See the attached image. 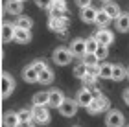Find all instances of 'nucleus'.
<instances>
[{"label": "nucleus", "mask_w": 129, "mask_h": 127, "mask_svg": "<svg viewBox=\"0 0 129 127\" xmlns=\"http://www.w3.org/2000/svg\"><path fill=\"white\" fill-rule=\"evenodd\" d=\"M85 109H87V112H89V114L105 112V111L109 109V98L103 96V94H102V96H96V98H92V101H90Z\"/></svg>", "instance_id": "f257e3e1"}, {"label": "nucleus", "mask_w": 129, "mask_h": 127, "mask_svg": "<svg viewBox=\"0 0 129 127\" xmlns=\"http://www.w3.org/2000/svg\"><path fill=\"white\" fill-rule=\"evenodd\" d=\"M52 59H54L55 65H59V66H67V65H70V63H72L74 55H72V52H70V48L59 46V48H55V50H54V54H52Z\"/></svg>", "instance_id": "f03ea898"}, {"label": "nucleus", "mask_w": 129, "mask_h": 127, "mask_svg": "<svg viewBox=\"0 0 129 127\" xmlns=\"http://www.w3.org/2000/svg\"><path fill=\"white\" fill-rule=\"evenodd\" d=\"M15 90V79L11 74L2 72L0 74V98H9Z\"/></svg>", "instance_id": "7ed1b4c3"}, {"label": "nucleus", "mask_w": 129, "mask_h": 127, "mask_svg": "<svg viewBox=\"0 0 129 127\" xmlns=\"http://www.w3.org/2000/svg\"><path fill=\"white\" fill-rule=\"evenodd\" d=\"M31 114H33V122H35V123H39V125L50 123V111H48V105H33Z\"/></svg>", "instance_id": "20e7f679"}, {"label": "nucleus", "mask_w": 129, "mask_h": 127, "mask_svg": "<svg viewBox=\"0 0 129 127\" xmlns=\"http://www.w3.org/2000/svg\"><path fill=\"white\" fill-rule=\"evenodd\" d=\"M78 109H79V105H78V101H76V100L64 98L63 103L57 107V111H59V114H61V116H64V118H72V116H76Z\"/></svg>", "instance_id": "39448f33"}, {"label": "nucleus", "mask_w": 129, "mask_h": 127, "mask_svg": "<svg viewBox=\"0 0 129 127\" xmlns=\"http://www.w3.org/2000/svg\"><path fill=\"white\" fill-rule=\"evenodd\" d=\"M105 125L107 127H124V114L118 109H107Z\"/></svg>", "instance_id": "423d86ee"}, {"label": "nucleus", "mask_w": 129, "mask_h": 127, "mask_svg": "<svg viewBox=\"0 0 129 127\" xmlns=\"http://www.w3.org/2000/svg\"><path fill=\"white\" fill-rule=\"evenodd\" d=\"M48 28L52 31H57V33H64L68 28V19L67 15L64 17H50L48 19Z\"/></svg>", "instance_id": "0eeeda50"}, {"label": "nucleus", "mask_w": 129, "mask_h": 127, "mask_svg": "<svg viewBox=\"0 0 129 127\" xmlns=\"http://www.w3.org/2000/svg\"><path fill=\"white\" fill-rule=\"evenodd\" d=\"M50 17H64L67 15V2L64 0H52L50 4Z\"/></svg>", "instance_id": "6e6552de"}, {"label": "nucleus", "mask_w": 129, "mask_h": 127, "mask_svg": "<svg viewBox=\"0 0 129 127\" xmlns=\"http://www.w3.org/2000/svg\"><path fill=\"white\" fill-rule=\"evenodd\" d=\"M96 39V43L98 44H105V46H111L114 43V37H113V33H111L109 30H105V28H102V30H98L94 35H92Z\"/></svg>", "instance_id": "1a4fd4ad"}, {"label": "nucleus", "mask_w": 129, "mask_h": 127, "mask_svg": "<svg viewBox=\"0 0 129 127\" xmlns=\"http://www.w3.org/2000/svg\"><path fill=\"white\" fill-rule=\"evenodd\" d=\"M92 98H94V96H92L90 89H89V87H83V89H79L78 94H76V101H78L79 107H87L92 101Z\"/></svg>", "instance_id": "9d476101"}, {"label": "nucleus", "mask_w": 129, "mask_h": 127, "mask_svg": "<svg viewBox=\"0 0 129 127\" xmlns=\"http://www.w3.org/2000/svg\"><path fill=\"white\" fill-rule=\"evenodd\" d=\"M15 22L11 24V22H4L2 26H0V35H2V43H9L13 41L15 37Z\"/></svg>", "instance_id": "9b49d317"}, {"label": "nucleus", "mask_w": 129, "mask_h": 127, "mask_svg": "<svg viewBox=\"0 0 129 127\" xmlns=\"http://www.w3.org/2000/svg\"><path fill=\"white\" fill-rule=\"evenodd\" d=\"M63 100H64V94H63L61 90H57V89L48 90V107L57 109V107L63 103Z\"/></svg>", "instance_id": "f8f14e48"}, {"label": "nucleus", "mask_w": 129, "mask_h": 127, "mask_svg": "<svg viewBox=\"0 0 129 127\" xmlns=\"http://www.w3.org/2000/svg\"><path fill=\"white\" fill-rule=\"evenodd\" d=\"M70 52H72V55L74 57H83L87 52H85V39H74L72 43H70Z\"/></svg>", "instance_id": "ddd939ff"}, {"label": "nucleus", "mask_w": 129, "mask_h": 127, "mask_svg": "<svg viewBox=\"0 0 129 127\" xmlns=\"http://www.w3.org/2000/svg\"><path fill=\"white\" fill-rule=\"evenodd\" d=\"M81 11H79V19L83 20V22H87V24H92L94 22V19H96V8H92V6H85V8H79Z\"/></svg>", "instance_id": "4468645a"}, {"label": "nucleus", "mask_w": 129, "mask_h": 127, "mask_svg": "<svg viewBox=\"0 0 129 127\" xmlns=\"http://www.w3.org/2000/svg\"><path fill=\"white\" fill-rule=\"evenodd\" d=\"M22 6H24V2H20V0H6L4 9H6V13H9V15H20Z\"/></svg>", "instance_id": "2eb2a0df"}, {"label": "nucleus", "mask_w": 129, "mask_h": 127, "mask_svg": "<svg viewBox=\"0 0 129 127\" xmlns=\"http://www.w3.org/2000/svg\"><path fill=\"white\" fill-rule=\"evenodd\" d=\"M13 41L19 44H28L31 41V30H24V28H15V37Z\"/></svg>", "instance_id": "dca6fc26"}, {"label": "nucleus", "mask_w": 129, "mask_h": 127, "mask_svg": "<svg viewBox=\"0 0 129 127\" xmlns=\"http://www.w3.org/2000/svg\"><path fill=\"white\" fill-rule=\"evenodd\" d=\"M19 114H17L15 111H6L4 116H2V125L4 127H17L19 125Z\"/></svg>", "instance_id": "f3484780"}, {"label": "nucleus", "mask_w": 129, "mask_h": 127, "mask_svg": "<svg viewBox=\"0 0 129 127\" xmlns=\"http://www.w3.org/2000/svg\"><path fill=\"white\" fill-rule=\"evenodd\" d=\"M37 77H39V72L33 68V65L24 66V70H22V79H24L26 83H37Z\"/></svg>", "instance_id": "a211bd4d"}, {"label": "nucleus", "mask_w": 129, "mask_h": 127, "mask_svg": "<svg viewBox=\"0 0 129 127\" xmlns=\"http://www.w3.org/2000/svg\"><path fill=\"white\" fill-rule=\"evenodd\" d=\"M102 9H103L105 13L109 15V19H111V20H113V19H116V17H118V15L122 13V11H120V6L116 4V2H109V0L103 4V8H102Z\"/></svg>", "instance_id": "6ab92c4d"}, {"label": "nucleus", "mask_w": 129, "mask_h": 127, "mask_svg": "<svg viewBox=\"0 0 129 127\" xmlns=\"http://www.w3.org/2000/svg\"><path fill=\"white\" fill-rule=\"evenodd\" d=\"M52 81H54V70H52L50 66H46V68H43V70L39 72L37 83H41V85H50Z\"/></svg>", "instance_id": "aec40b11"}, {"label": "nucleus", "mask_w": 129, "mask_h": 127, "mask_svg": "<svg viewBox=\"0 0 129 127\" xmlns=\"http://www.w3.org/2000/svg\"><path fill=\"white\" fill-rule=\"evenodd\" d=\"M114 20H116V28H118V31H122V33H127L129 31V13H120Z\"/></svg>", "instance_id": "412c9836"}, {"label": "nucleus", "mask_w": 129, "mask_h": 127, "mask_svg": "<svg viewBox=\"0 0 129 127\" xmlns=\"http://www.w3.org/2000/svg\"><path fill=\"white\" fill-rule=\"evenodd\" d=\"M111 76H113V65H111V63H102V65H98V77L111 79Z\"/></svg>", "instance_id": "4be33fe9"}, {"label": "nucleus", "mask_w": 129, "mask_h": 127, "mask_svg": "<svg viewBox=\"0 0 129 127\" xmlns=\"http://www.w3.org/2000/svg\"><path fill=\"white\" fill-rule=\"evenodd\" d=\"M127 77V70L122 65H113V76H111V79L113 81H122V79Z\"/></svg>", "instance_id": "5701e85b"}, {"label": "nucleus", "mask_w": 129, "mask_h": 127, "mask_svg": "<svg viewBox=\"0 0 129 127\" xmlns=\"http://www.w3.org/2000/svg\"><path fill=\"white\" fill-rule=\"evenodd\" d=\"M15 26L17 28H24V30H31L33 28V20L26 15H17V20H15Z\"/></svg>", "instance_id": "b1692460"}, {"label": "nucleus", "mask_w": 129, "mask_h": 127, "mask_svg": "<svg viewBox=\"0 0 129 127\" xmlns=\"http://www.w3.org/2000/svg\"><path fill=\"white\" fill-rule=\"evenodd\" d=\"M81 59H83L81 63H83L87 68H98V65H100V59H98L94 54H85Z\"/></svg>", "instance_id": "393cba45"}, {"label": "nucleus", "mask_w": 129, "mask_h": 127, "mask_svg": "<svg viewBox=\"0 0 129 127\" xmlns=\"http://www.w3.org/2000/svg\"><path fill=\"white\" fill-rule=\"evenodd\" d=\"M111 22V19H109V15L105 13L103 9H98L96 11V19H94V24H98V26H102V28H105Z\"/></svg>", "instance_id": "a878e982"}, {"label": "nucleus", "mask_w": 129, "mask_h": 127, "mask_svg": "<svg viewBox=\"0 0 129 127\" xmlns=\"http://www.w3.org/2000/svg\"><path fill=\"white\" fill-rule=\"evenodd\" d=\"M33 105H48V92H37L31 98Z\"/></svg>", "instance_id": "bb28decb"}, {"label": "nucleus", "mask_w": 129, "mask_h": 127, "mask_svg": "<svg viewBox=\"0 0 129 127\" xmlns=\"http://www.w3.org/2000/svg\"><path fill=\"white\" fill-rule=\"evenodd\" d=\"M96 48H98V43H96V39H94V37L85 39V52H87V54H94Z\"/></svg>", "instance_id": "cd10ccee"}, {"label": "nucleus", "mask_w": 129, "mask_h": 127, "mask_svg": "<svg viewBox=\"0 0 129 127\" xmlns=\"http://www.w3.org/2000/svg\"><path fill=\"white\" fill-rule=\"evenodd\" d=\"M94 55L98 57L100 61H103L105 57L109 55V46H105V44H98V48H96V52H94Z\"/></svg>", "instance_id": "c85d7f7f"}, {"label": "nucleus", "mask_w": 129, "mask_h": 127, "mask_svg": "<svg viewBox=\"0 0 129 127\" xmlns=\"http://www.w3.org/2000/svg\"><path fill=\"white\" fill-rule=\"evenodd\" d=\"M17 114H19V120H20V122H26V120H33V114H31L30 109H20V111L17 112Z\"/></svg>", "instance_id": "c756f323"}, {"label": "nucleus", "mask_w": 129, "mask_h": 127, "mask_svg": "<svg viewBox=\"0 0 129 127\" xmlns=\"http://www.w3.org/2000/svg\"><path fill=\"white\" fill-rule=\"evenodd\" d=\"M85 72H87V66L83 65V63H79V65H76L74 66V76L78 77V79H81L85 76Z\"/></svg>", "instance_id": "7c9ffc66"}, {"label": "nucleus", "mask_w": 129, "mask_h": 127, "mask_svg": "<svg viewBox=\"0 0 129 127\" xmlns=\"http://www.w3.org/2000/svg\"><path fill=\"white\" fill-rule=\"evenodd\" d=\"M35 4H37V8H41V9H48L52 0H35Z\"/></svg>", "instance_id": "2f4dec72"}, {"label": "nucleus", "mask_w": 129, "mask_h": 127, "mask_svg": "<svg viewBox=\"0 0 129 127\" xmlns=\"http://www.w3.org/2000/svg\"><path fill=\"white\" fill-rule=\"evenodd\" d=\"M31 65H33V68H35V70H37V72H41V70H43V68H46V66H48V65H46L44 61H33Z\"/></svg>", "instance_id": "473e14b6"}, {"label": "nucleus", "mask_w": 129, "mask_h": 127, "mask_svg": "<svg viewBox=\"0 0 129 127\" xmlns=\"http://www.w3.org/2000/svg\"><path fill=\"white\" fill-rule=\"evenodd\" d=\"M76 4L79 6V8H85V6H90L92 0H76Z\"/></svg>", "instance_id": "72a5a7b5"}, {"label": "nucleus", "mask_w": 129, "mask_h": 127, "mask_svg": "<svg viewBox=\"0 0 129 127\" xmlns=\"http://www.w3.org/2000/svg\"><path fill=\"white\" fill-rule=\"evenodd\" d=\"M17 127H33V120H26V122H19Z\"/></svg>", "instance_id": "f704fd0d"}, {"label": "nucleus", "mask_w": 129, "mask_h": 127, "mask_svg": "<svg viewBox=\"0 0 129 127\" xmlns=\"http://www.w3.org/2000/svg\"><path fill=\"white\" fill-rule=\"evenodd\" d=\"M122 96H124V101H125V105L129 107V89H125V90H124V94H122Z\"/></svg>", "instance_id": "c9c22d12"}, {"label": "nucleus", "mask_w": 129, "mask_h": 127, "mask_svg": "<svg viewBox=\"0 0 129 127\" xmlns=\"http://www.w3.org/2000/svg\"><path fill=\"white\" fill-rule=\"evenodd\" d=\"M127 77H129V68H127Z\"/></svg>", "instance_id": "e433bc0d"}, {"label": "nucleus", "mask_w": 129, "mask_h": 127, "mask_svg": "<svg viewBox=\"0 0 129 127\" xmlns=\"http://www.w3.org/2000/svg\"><path fill=\"white\" fill-rule=\"evenodd\" d=\"M72 127H81V125H72Z\"/></svg>", "instance_id": "4c0bfd02"}, {"label": "nucleus", "mask_w": 129, "mask_h": 127, "mask_svg": "<svg viewBox=\"0 0 129 127\" xmlns=\"http://www.w3.org/2000/svg\"><path fill=\"white\" fill-rule=\"evenodd\" d=\"M0 43H2V35H0Z\"/></svg>", "instance_id": "58836bf2"}, {"label": "nucleus", "mask_w": 129, "mask_h": 127, "mask_svg": "<svg viewBox=\"0 0 129 127\" xmlns=\"http://www.w3.org/2000/svg\"><path fill=\"white\" fill-rule=\"evenodd\" d=\"M0 61H2V54H0Z\"/></svg>", "instance_id": "ea45409f"}, {"label": "nucleus", "mask_w": 129, "mask_h": 127, "mask_svg": "<svg viewBox=\"0 0 129 127\" xmlns=\"http://www.w3.org/2000/svg\"><path fill=\"white\" fill-rule=\"evenodd\" d=\"M102 2H107V0H102Z\"/></svg>", "instance_id": "a19ab883"}, {"label": "nucleus", "mask_w": 129, "mask_h": 127, "mask_svg": "<svg viewBox=\"0 0 129 127\" xmlns=\"http://www.w3.org/2000/svg\"><path fill=\"white\" fill-rule=\"evenodd\" d=\"M20 2H26V0H20Z\"/></svg>", "instance_id": "79ce46f5"}, {"label": "nucleus", "mask_w": 129, "mask_h": 127, "mask_svg": "<svg viewBox=\"0 0 129 127\" xmlns=\"http://www.w3.org/2000/svg\"><path fill=\"white\" fill-rule=\"evenodd\" d=\"M127 127H129V125H127Z\"/></svg>", "instance_id": "37998d69"}]
</instances>
